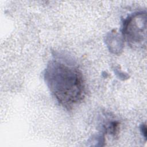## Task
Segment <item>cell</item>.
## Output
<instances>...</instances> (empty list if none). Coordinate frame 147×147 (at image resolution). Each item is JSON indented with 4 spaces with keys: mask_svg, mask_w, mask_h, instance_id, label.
<instances>
[{
    "mask_svg": "<svg viewBox=\"0 0 147 147\" xmlns=\"http://www.w3.org/2000/svg\"><path fill=\"white\" fill-rule=\"evenodd\" d=\"M45 79L53 96L67 109L78 104L84 97L83 75L76 67L57 60L52 61L45 70Z\"/></svg>",
    "mask_w": 147,
    "mask_h": 147,
    "instance_id": "6da1fadb",
    "label": "cell"
},
{
    "mask_svg": "<svg viewBox=\"0 0 147 147\" xmlns=\"http://www.w3.org/2000/svg\"><path fill=\"white\" fill-rule=\"evenodd\" d=\"M142 14L134 15L125 21L123 34L131 43H137L143 40Z\"/></svg>",
    "mask_w": 147,
    "mask_h": 147,
    "instance_id": "7a4b0ae2",
    "label": "cell"
}]
</instances>
